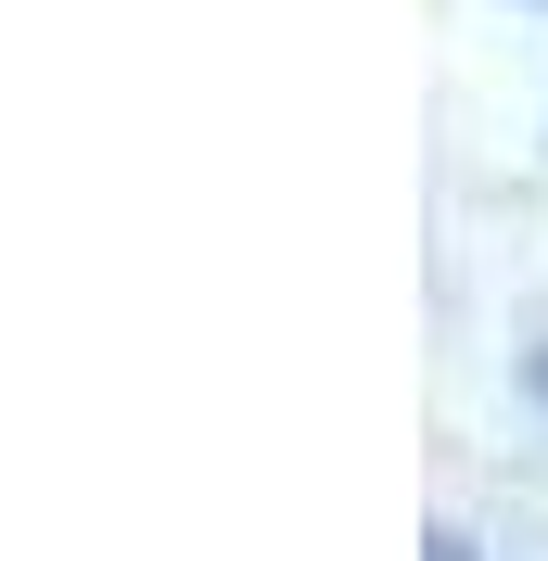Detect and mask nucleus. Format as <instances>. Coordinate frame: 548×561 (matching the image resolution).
<instances>
[{
	"mask_svg": "<svg viewBox=\"0 0 548 561\" xmlns=\"http://www.w3.org/2000/svg\"><path fill=\"white\" fill-rule=\"evenodd\" d=\"M421 561H484V549H472L459 524H434V536H421Z\"/></svg>",
	"mask_w": 548,
	"mask_h": 561,
	"instance_id": "nucleus-1",
	"label": "nucleus"
},
{
	"mask_svg": "<svg viewBox=\"0 0 548 561\" xmlns=\"http://www.w3.org/2000/svg\"><path fill=\"white\" fill-rule=\"evenodd\" d=\"M523 396H536V409H548V345H523Z\"/></svg>",
	"mask_w": 548,
	"mask_h": 561,
	"instance_id": "nucleus-2",
	"label": "nucleus"
}]
</instances>
